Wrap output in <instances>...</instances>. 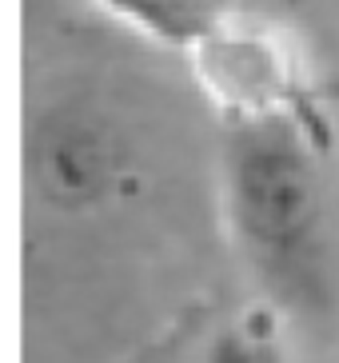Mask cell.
<instances>
[{"label": "cell", "instance_id": "6da1fadb", "mask_svg": "<svg viewBox=\"0 0 339 363\" xmlns=\"http://www.w3.org/2000/svg\"><path fill=\"white\" fill-rule=\"evenodd\" d=\"M319 144L296 120H223L220 208L235 259L284 323L328 328L335 311Z\"/></svg>", "mask_w": 339, "mask_h": 363}, {"label": "cell", "instance_id": "7a4b0ae2", "mask_svg": "<svg viewBox=\"0 0 339 363\" xmlns=\"http://www.w3.org/2000/svg\"><path fill=\"white\" fill-rule=\"evenodd\" d=\"M188 65L223 120H296L328 148V104L304 44L284 24L235 9L191 48Z\"/></svg>", "mask_w": 339, "mask_h": 363}, {"label": "cell", "instance_id": "3957f363", "mask_svg": "<svg viewBox=\"0 0 339 363\" xmlns=\"http://www.w3.org/2000/svg\"><path fill=\"white\" fill-rule=\"evenodd\" d=\"M32 180L52 208H92L120 176V140L108 120L84 104L44 112L32 132Z\"/></svg>", "mask_w": 339, "mask_h": 363}, {"label": "cell", "instance_id": "277c9868", "mask_svg": "<svg viewBox=\"0 0 339 363\" xmlns=\"http://www.w3.org/2000/svg\"><path fill=\"white\" fill-rule=\"evenodd\" d=\"M96 9L148 44L188 56L240 9V0H96Z\"/></svg>", "mask_w": 339, "mask_h": 363}]
</instances>
